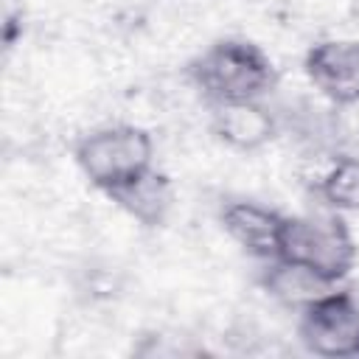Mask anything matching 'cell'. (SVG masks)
Instances as JSON below:
<instances>
[{
  "instance_id": "6da1fadb",
  "label": "cell",
  "mask_w": 359,
  "mask_h": 359,
  "mask_svg": "<svg viewBox=\"0 0 359 359\" xmlns=\"http://www.w3.org/2000/svg\"><path fill=\"white\" fill-rule=\"evenodd\" d=\"M275 261L297 264L337 283L353 269L356 247L339 216H283Z\"/></svg>"
},
{
  "instance_id": "3957f363",
  "label": "cell",
  "mask_w": 359,
  "mask_h": 359,
  "mask_svg": "<svg viewBox=\"0 0 359 359\" xmlns=\"http://www.w3.org/2000/svg\"><path fill=\"white\" fill-rule=\"evenodd\" d=\"M151 157L154 140L137 126H104L81 137L76 146L79 168L95 188L107 194L146 174L151 168Z\"/></svg>"
},
{
  "instance_id": "8992f818",
  "label": "cell",
  "mask_w": 359,
  "mask_h": 359,
  "mask_svg": "<svg viewBox=\"0 0 359 359\" xmlns=\"http://www.w3.org/2000/svg\"><path fill=\"white\" fill-rule=\"evenodd\" d=\"M222 224L227 236L244 247L255 258H269L275 261L278 255V236L283 216L258 205V202H230L222 210Z\"/></svg>"
},
{
  "instance_id": "5b68a950",
  "label": "cell",
  "mask_w": 359,
  "mask_h": 359,
  "mask_svg": "<svg viewBox=\"0 0 359 359\" xmlns=\"http://www.w3.org/2000/svg\"><path fill=\"white\" fill-rule=\"evenodd\" d=\"M306 73L311 84L334 104L359 101V42L328 39L309 50Z\"/></svg>"
},
{
  "instance_id": "277c9868",
  "label": "cell",
  "mask_w": 359,
  "mask_h": 359,
  "mask_svg": "<svg viewBox=\"0 0 359 359\" xmlns=\"http://www.w3.org/2000/svg\"><path fill=\"white\" fill-rule=\"evenodd\" d=\"M297 337L325 359L359 356V300L351 292H325L300 309Z\"/></svg>"
},
{
  "instance_id": "52a82bcc",
  "label": "cell",
  "mask_w": 359,
  "mask_h": 359,
  "mask_svg": "<svg viewBox=\"0 0 359 359\" xmlns=\"http://www.w3.org/2000/svg\"><path fill=\"white\" fill-rule=\"evenodd\" d=\"M213 126L216 135L241 151H255L264 143L272 140L275 132V121L272 115L255 104V101H227V104H216V115H213Z\"/></svg>"
},
{
  "instance_id": "30bf717a",
  "label": "cell",
  "mask_w": 359,
  "mask_h": 359,
  "mask_svg": "<svg viewBox=\"0 0 359 359\" xmlns=\"http://www.w3.org/2000/svg\"><path fill=\"white\" fill-rule=\"evenodd\" d=\"M323 199L334 210L359 213V157H342L323 177Z\"/></svg>"
},
{
  "instance_id": "7a4b0ae2",
  "label": "cell",
  "mask_w": 359,
  "mask_h": 359,
  "mask_svg": "<svg viewBox=\"0 0 359 359\" xmlns=\"http://www.w3.org/2000/svg\"><path fill=\"white\" fill-rule=\"evenodd\" d=\"M191 76L196 87L216 104L255 101L272 84L269 56L244 39H222L210 45L194 65Z\"/></svg>"
},
{
  "instance_id": "9c48e42d",
  "label": "cell",
  "mask_w": 359,
  "mask_h": 359,
  "mask_svg": "<svg viewBox=\"0 0 359 359\" xmlns=\"http://www.w3.org/2000/svg\"><path fill=\"white\" fill-rule=\"evenodd\" d=\"M331 286L334 283L317 278L314 272H309L297 264H286V261H272V269L266 275V289L278 300H283L289 306H297V309H303L314 297L325 294Z\"/></svg>"
},
{
  "instance_id": "ba28073f",
  "label": "cell",
  "mask_w": 359,
  "mask_h": 359,
  "mask_svg": "<svg viewBox=\"0 0 359 359\" xmlns=\"http://www.w3.org/2000/svg\"><path fill=\"white\" fill-rule=\"evenodd\" d=\"M126 213H132L137 222L143 224H157L168 205H171V188H168V180L160 177L154 168H149L146 174H140L137 180L121 185L118 191L109 194Z\"/></svg>"
}]
</instances>
